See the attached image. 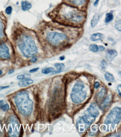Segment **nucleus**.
<instances>
[{
    "label": "nucleus",
    "mask_w": 121,
    "mask_h": 137,
    "mask_svg": "<svg viewBox=\"0 0 121 137\" xmlns=\"http://www.w3.org/2000/svg\"><path fill=\"white\" fill-rule=\"evenodd\" d=\"M17 46L21 53L26 58L35 56L38 53V47L31 36L23 35L18 40Z\"/></svg>",
    "instance_id": "f257e3e1"
},
{
    "label": "nucleus",
    "mask_w": 121,
    "mask_h": 137,
    "mask_svg": "<svg viewBox=\"0 0 121 137\" xmlns=\"http://www.w3.org/2000/svg\"><path fill=\"white\" fill-rule=\"evenodd\" d=\"M15 102L18 111L24 116H29L32 113L33 102L30 98L29 94L26 91L17 93L15 97Z\"/></svg>",
    "instance_id": "f03ea898"
},
{
    "label": "nucleus",
    "mask_w": 121,
    "mask_h": 137,
    "mask_svg": "<svg viewBox=\"0 0 121 137\" xmlns=\"http://www.w3.org/2000/svg\"><path fill=\"white\" fill-rule=\"evenodd\" d=\"M67 38L65 34L56 31L50 32L46 37L48 42L54 46H59L63 43Z\"/></svg>",
    "instance_id": "7ed1b4c3"
},
{
    "label": "nucleus",
    "mask_w": 121,
    "mask_h": 137,
    "mask_svg": "<svg viewBox=\"0 0 121 137\" xmlns=\"http://www.w3.org/2000/svg\"><path fill=\"white\" fill-rule=\"evenodd\" d=\"M121 109L119 107H114L110 112L107 117L104 123L107 125L112 124L115 125L121 121Z\"/></svg>",
    "instance_id": "20e7f679"
},
{
    "label": "nucleus",
    "mask_w": 121,
    "mask_h": 137,
    "mask_svg": "<svg viewBox=\"0 0 121 137\" xmlns=\"http://www.w3.org/2000/svg\"><path fill=\"white\" fill-rule=\"evenodd\" d=\"M86 96V93L84 90L72 92L71 93V99L75 104L80 103L84 101Z\"/></svg>",
    "instance_id": "39448f33"
},
{
    "label": "nucleus",
    "mask_w": 121,
    "mask_h": 137,
    "mask_svg": "<svg viewBox=\"0 0 121 137\" xmlns=\"http://www.w3.org/2000/svg\"><path fill=\"white\" fill-rule=\"evenodd\" d=\"M10 58V53L9 47L5 43H1L0 44V58L9 59Z\"/></svg>",
    "instance_id": "423d86ee"
},
{
    "label": "nucleus",
    "mask_w": 121,
    "mask_h": 137,
    "mask_svg": "<svg viewBox=\"0 0 121 137\" xmlns=\"http://www.w3.org/2000/svg\"><path fill=\"white\" fill-rule=\"evenodd\" d=\"M66 4L75 8H81L86 4L87 0H64Z\"/></svg>",
    "instance_id": "0eeeda50"
},
{
    "label": "nucleus",
    "mask_w": 121,
    "mask_h": 137,
    "mask_svg": "<svg viewBox=\"0 0 121 137\" xmlns=\"http://www.w3.org/2000/svg\"><path fill=\"white\" fill-rule=\"evenodd\" d=\"M87 111L89 114L93 115L95 117H97L99 114L98 107L97 104L95 103H93L90 105Z\"/></svg>",
    "instance_id": "6e6552de"
},
{
    "label": "nucleus",
    "mask_w": 121,
    "mask_h": 137,
    "mask_svg": "<svg viewBox=\"0 0 121 137\" xmlns=\"http://www.w3.org/2000/svg\"><path fill=\"white\" fill-rule=\"evenodd\" d=\"M118 55V52L114 50H111L108 51L105 55V58L108 61H112Z\"/></svg>",
    "instance_id": "1a4fd4ad"
},
{
    "label": "nucleus",
    "mask_w": 121,
    "mask_h": 137,
    "mask_svg": "<svg viewBox=\"0 0 121 137\" xmlns=\"http://www.w3.org/2000/svg\"><path fill=\"white\" fill-rule=\"evenodd\" d=\"M82 120L84 121L85 123L90 125V124H92L95 121L96 117L93 116V115L88 114V115H84L82 117Z\"/></svg>",
    "instance_id": "9d476101"
},
{
    "label": "nucleus",
    "mask_w": 121,
    "mask_h": 137,
    "mask_svg": "<svg viewBox=\"0 0 121 137\" xmlns=\"http://www.w3.org/2000/svg\"><path fill=\"white\" fill-rule=\"evenodd\" d=\"M21 8L24 11H27L30 10L32 7V4L28 1H22L21 2Z\"/></svg>",
    "instance_id": "9b49d317"
},
{
    "label": "nucleus",
    "mask_w": 121,
    "mask_h": 137,
    "mask_svg": "<svg viewBox=\"0 0 121 137\" xmlns=\"http://www.w3.org/2000/svg\"><path fill=\"white\" fill-rule=\"evenodd\" d=\"M33 83H34L33 80L29 79H29L21 80V81L18 83V86H20V87H24L29 85H31V84H32Z\"/></svg>",
    "instance_id": "f8f14e48"
},
{
    "label": "nucleus",
    "mask_w": 121,
    "mask_h": 137,
    "mask_svg": "<svg viewBox=\"0 0 121 137\" xmlns=\"http://www.w3.org/2000/svg\"><path fill=\"white\" fill-rule=\"evenodd\" d=\"M112 99V94H109L108 95L107 97H106V98L103 100V102H102L101 104H100L101 107L105 108L107 106H108L110 103V102H111Z\"/></svg>",
    "instance_id": "ddd939ff"
},
{
    "label": "nucleus",
    "mask_w": 121,
    "mask_h": 137,
    "mask_svg": "<svg viewBox=\"0 0 121 137\" xmlns=\"http://www.w3.org/2000/svg\"><path fill=\"white\" fill-rule=\"evenodd\" d=\"M84 88V86L82 82H79L77 83L73 88L72 92H77L80 91V90H83V89Z\"/></svg>",
    "instance_id": "4468645a"
},
{
    "label": "nucleus",
    "mask_w": 121,
    "mask_h": 137,
    "mask_svg": "<svg viewBox=\"0 0 121 137\" xmlns=\"http://www.w3.org/2000/svg\"><path fill=\"white\" fill-rule=\"evenodd\" d=\"M103 38V35L100 33H95L91 35V40L92 41H97L99 40L102 39Z\"/></svg>",
    "instance_id": "2eb2a0df"
},
{
    "label": "nucleus",
    "mask_w": 121,
    "mask_h": 137,
    "mask_svg": "<svg viewBox=\"0 0 121 137\" xmlns=\"http://www.w3.org/2000/svg\"><path fill=\"white\" fill-rule=\"evenodd\" d=\"M55 67L56 68L57 70L56 71H55H55L52 73L53 74H56V73H60V72L63 71V70L65 68V65L63 63H56L55 64Z\"/></svg>",
    "instance_id": "dca6fc26"
},
{
    "label": "nucleus",
    "mask_w": 121,
    "mask_h": 137,
    "mask_svg": "<svg viewBox=\"0 0 121 137\" xmlns=\"http://www.w3.org/2000/svg\"><path fill=\"white\" fill-rule=\"evenodd\" d=\"M4 25L2 21L0 20V40L4 37Z\"/></svg>",
    "instance_id": "f3484780"
},
{
    "label": "nucleus",
    "mask_w": 121,
    "mask_h": 137,
    "mask_svg": "<svg viewBox=\"0 0 121 137\" xmlns=\"http://www.w3.org/2000/svg\"><path fill=\"white\" fill-rule=\"evenodd\" d=\"M99 15H98V14H95L94 15L93 18V19L91 20V27H95V26L97 25L98 22L99 21Z\"/></svg>",
    "instance_id": "a211bd4d"
},
{
    "label": "nucleus",
    "mask_w": 121,
    "mask_h": 137,
    "mask_svg": "<svg viewBox=\"0 0 121 137\" xmlns=\"http://www.w3.org/2000/svg\"><path fill=\"white\" fill-rule=\"evenodd\" d=\"M106 93H107L106 89L104 87L102 88L101 90H100V91H99L98 92V93L97 98L99 99H103V98L104 97V96L105 95V94H106Z\"/></svg>",
    "instance_id": "6ab92c4d"
},
{
    "label": "nucleus",
    "mask_w": 121,
    "mask_h": 137,
    "mask_svg": "<svg viewBox=\"0 0 121 137\" xmlns=\"http://www.w3.org/2000/svg\"><path fill=\"white\" fill-rule=\"evenodd\" d=\"M104 77H105V79L108 82H113L114 81V76H113L111 73H109V72H107L106 73H105Z\"/></svg>",
    "instance_id": "aec40b11"
},
{
    "label": "nucleus",
    "mask_w": 121,
    "mask_h": 137,
    "mask_svg": "<svg viewBox=\"0 0 121 137\" xmlns=\"http://www.w3.org/2000/svg\"><path fill=\"white\" fill-rule=\"evenodd\" d=\"M54 71H55V70H54V68L46 67L42 70V73L44 74H49L50 73H53Z\"/></svg>",
    "instance_id": "412c9836"
},
{
    "label": "nucleus",
    "mask_w": 121,
    "mask_h": 137,
    "mask_svg": "<svg viewBox=\"0 0 121 137\" xmlns=\"http://www.w3.org/2000/svg\"><path fill=\"white\" fill-rule=\"evenodd\" d=\"M113 20V15L112 13H107L105 15V22L106 23H109Z\"/></svg>",
    "instance_id": "4be33fe9"
},
{
    "label": "nucleus",
    "mask_w": 121,
    "mask_h": 137,
    "mask_svg": "<svg viewBox=\"0 0 121 137\" xmlns=\"http://www.w3.org/2000/svg\"><path fill=\"white\" fill-rule=\"evenodd\" d=\"M30 75L27 74H21L19 75L17 77V79L18 80H24L26 79H29L30 78Z\"/></svg>",
    "instance_id": "5701e85b"
},
{
    "label": "nucleus",
    "mask_w": 121,
    "mask_h": 137,
    "mask_svg": "<svg viewBox=\"0 0 121 137\" xmlns=\"http://www.w3.org/2000/svg\"><path fill=\"white\" fill-rule=\"evenodd\" d=\"M89 50L93 52H98V46L95 44H91L89 46Z\"/></svg>",
    "instance_id": "b1692460"
},
{
    "label": "nucleus",
    "mask_w": 121,
    "mask_h": 137,
    "mask_svg": "<svg viewBox=\"0 0 121 137\" xmlns=\"http://www.w3.org/2000/svg\"><path fill=\"white\" fill-rule=\"evenodd\" d=\"M0 108L2 109L3 111H4V112L8 111V110H9V106L8 104L4 103L1 107H0Z\"/></svg>",
    "instance_id": "393cba45"
},
{
    "label": "nucleus",
    "mask_w": 121,
    "mask_h": 137,
    "mask_svg": "<svg viewBox=\"0 0 121 137\" xmlns=\"http://www.w3.org/2000/svg\"><path fill=\"white\" fill-rule=\"evenodd\" d=\"M116 28L118 31L121 32V20H119L118 21H117V22L116 23V25H115Z\"/></svg>",
    "instance_id": "a878e982"
},
{
    "label": "nucleus",
    "mask_w": 121,
    "mask_h": 137,
    "mask_svg": "<svg viewBox=\"0 0 121 137\" xmlns=\"http://www.w3.org/2000/svg\"><path fill=\"white\" fill-rule=\"evenodd\" d=\"M12 12V7L11 6H8L7 7H6L5 10V12L6 14L7 15H11Z\"/></svg>",
    "instance_id": "bb28decb"
},
{
    "label": "nucleus",
    "mask_w": 121,
    "mask_h": 137,
    "mask_svg": "<svg viewBox=\"0 0 121 137\" xmlns=\"http://www.w3.org/2000/svg\"><path fill=\"white\" fill-rule=\"evenodd\" d=\"M100 65H101V67H102V70H105V69H106V68L107 67L108 64H107V63L104 61V60H103V61H102L101 64H100Z\"/></svg>",
    "instance_id": "cd10ccee"
},
{
    "label": "nucleus",
    "mask_w": 121,
    "mask_h": 137,
    "mask_svg": "<svg viewBox=\"0 0 121 137\" xmlns=\"http://www.w3.org/2000/svg\"><path fill=\"white\" fill-rule=\"evenodd\" d=\"M38 61V58H37L35 56H32V57H31L30 59V62L31 63H35Z\"/></svg>",
    "instance_id": "c85d7f7f"
},
{
    "label": "nucleus",
    "mask_w": 121,
    "mask_h": 137,
    "mask_svg": "<svg viewBox=\"0 0 121 137\" xmlns=\"http://www.w3.org/2000/svg\"><path fill=\"white\" fill-rule=\"evenodd\" d=\"M39 70V68L38 67V68H33V69H31V70H29V72H30V73H35V72H36L38 71V70Z\"/></svg>",
    "instance_id": "c756f323"
},
{
    "label": "nucleus",
    "mask_w": 121,
    "mask_h": 137,
    "mask_svg": "<svg viewBox=\"0 0 121 137\" xmlns=\"http://www.w3.org/2000/svg\"><path fill=\"white\" fill-rule=\"evenodd\" d=\"M105 50V48L103 46H98V51H103Z\"/></svg>",
    "instance_id": "7c9ffc66"
},
{
    "label": "nucleus",
    "mask_w": 121,
    "mask_h": 137,
    "mask_svg": "<svg viewBox=\"0 0 121 137\" xmlns=\"http://www.w3.org/2000/svg\"><path fill=\"white\" fill-rule=\"evenodd\" d=\"M99 87H100V83H99L98 82H95V83H94V88H95V89L99 88Z\"/></svg>",
    "instance_id": "2f4dec72"
},
{
    "label": "nucleus",
    "mask_w": 121,
    "mask_h": 137,
    "mask_svg": "<svg viewBox=\"0 0 121 137\" xmlns=\"http://www.w3.org/2000/svg\"><path fill=\"white\" fill-rule=\"evenodd\" d=\"M117 89H118V91L119 93V95L121 96V84H119L117 87Z\"/></svg>",
    "instance_id": "473e14b6"
},
{
    "label": "nucleus",
    "mask_w": 121,
    "mask_h": 137,
    "mask_svg": "<svg viewBox=\"0 0 121 137\" xmlns=\"http://www.w3.org/2000/svg\"><path fill=\"white\" fill-rule=\"evenodd\" d=\"M8 88H9V86H0V90H4V89Z\"/></svg>",
    "instance_id": "72a5a7b5"
},
{
    "label": "nucleus",
    "mask_w": 121,
    "mask_h": 137,
    "mask_svg": "<svg viewBox=\"0 0 121 137\" xmlns=\"http://www.w3.org/2000/svg\"><path fill=\"white\" fill-rule=\"evenodd\" d=\"M4 103V100H1V101H0V107H1Z\"/></svg>",
    "instance_id": "f704fd0d"
},
{
    "label": "nucleus",
    "mask_w": 121,
    "mask_h": 137,
    "mask_svg": "<svg viewBox=\"0 0 121 137\" xmlns=\"http://www.w3.org/2000/svg\"><path fill=\"white\" fill-rule=\"evenodd\" d=\"M98 3H99V0H96V1H95V2H94V6H97L98 4Z\"/></svg>",
    "instance_id": "c9c22d12"
},
{
    "label": "nucleus",
    "mask_w": 121,
    "mask_h": 137,
    "mask_svg": "<svg viewBox=\"0 0 121 137\" xmlns=\"http://www.w3.org/2000/svg\"><path fill=\"white\" fill-rule=\"evenodd\" d=\"M13 72H14V70H9V74H11L13 73Z\"/></svg>",
    "instance_id": "e433bc0d"
},
{
    "label": "nucleus",
    "mask_w": 121,
    "mask_h": 137,
    "mask_svg": "<svg viewBox=\"0 0 121 137\" xmlns=\"http://www.w3.org/2000/svg\"><path fill=\"white\" fill-rule=\"evenodd\" d=\"M65 59V57L64 56H61V57H60V58H59V59L60 60V61H63L64 59Z\"/></svg>",
    "instance_id": "4c0bfd02"
},
{
    "label": "nucleus",
    "mask_w": 121,
    "mask_h": 137,
    "mask_svg": "<svg viewBox=\"0 0 121 137\" xmlns=\"http://www.w3.org/2000/svg\"><path fill=\"white\" fill-rule=\"evenodd\" d=\"M2 70H0V76H1V75H2Z\"/></svg>",
    "instance_id": "58836bf2"
}]
</instances>
